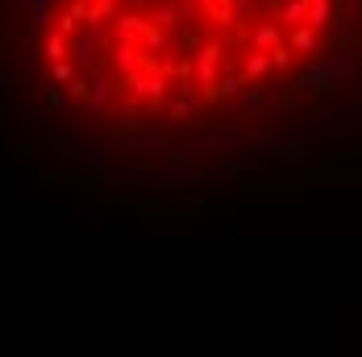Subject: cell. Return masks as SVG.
<instances>
[{"instance_id": "1", "label": "cell", "mask_w": 362, "mask_h": 357, "mask_svg": "<svg viewBox=\"0 0 362 357\" xmlns=\"http://www.w3.org/2000/svg\"><path fill=\"white\" fill-rule=\"evenodd\" d=\"M346 8L350 0H54L37 63L83 116L192 125L321 67Z\"/></svg>"}]
</instances>
